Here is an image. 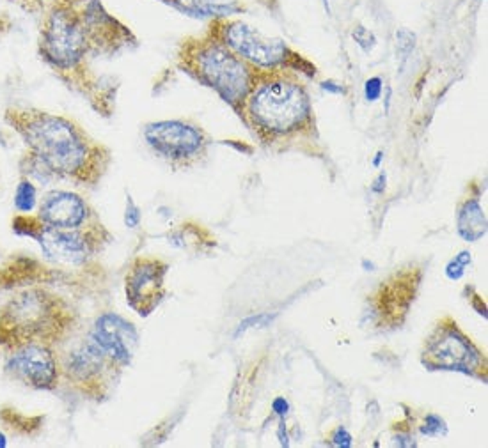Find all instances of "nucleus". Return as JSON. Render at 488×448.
I'll list each match as a JSON object with an SVG mask.
<instances>
[{
    "label": "nucleus",
    "instance_id": "nucleus-1",
    "mask_svg": "<svg viewBox=\"0 0 488 448\" xmlns=\"http://www.w3.org/2000/svg\"><path fill=\"white\" fill-rule=\"evenodd\" d=\"M4 123L22 138L27 151L50 166L57 179L93 188L107 174L112 162L108 147L73 119L41 108L11 105L4 110Z\"/></svg>",
    "mask_w": 488,
    "mask_h": 448
},
{
    "label": "nucleus",
    "instance_id": "nucleus-2",
    "mask_svg": "<svg viewBox=\"0 0 488 448\" xmlns=\"http://www.w3.org/2000/svg\"><path fill=\"white\" fill-rule=\"evenodd\" d=\"M238 116L265 145L295 144L316 132L307 87L290 69L257 73Z\"/></svg>",
    "mask_w": 488,
    "mask_h": 448
},
{
    "label": "nucleus",
    "instance_id": "nucleus-3",
    "mask_svg": "<svg viewBox=\"0 0 488 448\" xmlns=\"http://www.w3.org/2000/svg\"><path fill=\"white\" fill-rule=\"evenodd\" d=\"M77 325L71 305L43 287H29L0 307V349L11 353L27 344L54 346Z\"/></svg>",
    "mask_w": 488,
    "mask_h": 448
},
{
    "label": "nucleus",
    "instance_id": "nucleus-4",
    "mask_svg": "<svg viewBox=\"0 0 488 448\" xmlns=\"http://www.w3.org/2000/svg\"><path fill=\"white\" fill-rule=\"evenodd\" d=\"M38 53L68 87L93 96L95 82L87 68L91 53L80 5H57L43 14L38 34Z\"/></svg>",
    "mask_w": 488,
    "mask_h": 448
},
{
    "label": "nucleus",
    "instance_id": "nucleus-5",
    "mask_svg": "<svg viewBox=\"0 0 488 448\" xmlns=\"http://www.w3.org/2000/svg\"><path fill=\"white\" fill-rule=\"evenodd\" d=\"M178 66L201 86L213 89L236 114L259 73L208 32L185 39L178 48Z\"/></svg>",
    "mask_w": 488,
    "mask_h": 448
},
{
    "label": "nucleus",
    "instance_id": "nucleus-6",
    "mask_svg": "<svg viewBox=\"0 0 488 448\" xmlns=\"http://www.w3.org/2000/svg\"><path fill=\"white\" fill-rule=\"evenodd\" d=\"M206 32L259 71L290 69L295 73H307L311 77L314 75V66L288 47L284 39L262 34L244 20L217 18Z\"/></svg>",
    "mask_w": 488,
    "mask_h": 448
},
{
    "label": "nucleus",
    "instance_id": "nucleus-7",
    "mask_svg": "<svg viewBox=\"0 0 488 448\" xmlns=\"http://www.w3.org/2000/svg\"><path fill=\"white\" fill-rule=\"evenodd\" d=\"M60 379L89 399L107 397L108 388L116 381L121 367L103 353L102 347L87 333L73 340V333L56 346Z\"/></svg>",
    "mask_w": 488,
    "mask_h": 448
},
{
    "label": "nucleus",
    "instance_id": "nucleus-8",
    "mask_svg": "<svg viewBox=\"0 0 488 448\" xmlns=\"http://www.w3.org/2000/svg\"><path fill=\"white\" fill-rule=\"evenodd\" d=\"M13 231L18 236L36 239L50 259L66 264H86L102 250L107 231L102 223L91 222L80 229H56L45 225L38 216L20 213L13 218Z\"/></svg>",
    "mask_w": 488,
    "mask_h": 448
},
{
    "label": "nucleus",
    "instance_id": "nucleus-9",
    "mask_svg": "<svg viewBox=\"0 0 488 448\" xmlns=\"http://www.w3.org/2000/svg\"><path fill=\"white\" fill-rule=\"evenodd\" d=\"M144 142L154 156L171 165L174 171H183L197 165L208 151V135L192 121L165 119L148 123L142 129Z\"/></svg>",
    "mask_w": 488,
    "mask_h": 448
},
{
    "label": "nucleus",
    "instance_id": "nucleus-10",
    "mask_svg": "<svg viewBox=\"0 0 488 448\" xmlns=\"http://www.w3.org/2000/svg\"><path fill=\"white\" fill-rule=\"evenodd\" d=\"M421 362L430 371H454L483 379L487 372V362L481 351L451 319H444L433 329Z\"/></svg>",
    "mask_w": 488,
    "mask_h": 448
},
{
    "label": "nucleus",
    "instance_id": "nucleus-11",
    "mask_svg": "<svg viewBox=\"0 0 488 448\" xmlns=\"http://www.w3.org/2000/svg\"><path fill=\"white\" fill-rule=\"evenodd\" d=\"M4 372L32 390L51 392L60 383V369L56 347L47 344H27L9 353Z\"/></svg>",
    "mask_w": 488,
    "mask_h": 448
},
{
    "label": "nucleus",
    "instance_id": "nucleus-12",
    "mask_svg": "<svg viewBox=\"0 0 488 448\" xmlns=\"http://www.w3.org/2000/svg\"><path fill=\"white\" fill-rule=\"evenodd\" d=\"M169 266L154 257H137L124 278V293L130 307L148 317L165 298V275Z\"/></svg>",
    "mask_w": 488,
    "mask_h": 448
},
{
    "label": "nucleus",
    "instance_id": "nucleus-13",
    "mask_svg": "<svg viewBox=\"0 0 488 448\" xmlns=\"http://www.w3.org/2000/svg\"><path fill=\"white\" fill-rule=\"evenodd\" d=\"M93 55H116L128 47H137L132 30L105 9L102 0H86L80 5Z\"/></svg>",
    "mask_w": 488,
    "mask_h": 448
},
{
    "label": "nucleus",
    "instance_id": "nucleus-14",
    "mask_svg": "<svg viewBox=\"0 0 488 448\" xmlns=\"http://www.w3.org/2000/svg\"><path fill=\"white\" fill-rule=\"evenodd\" d=\"M89 333L103 353L121 369L128 367L132 363L139 346V333L133 323L114 312H105L96 317Z\"/></svg>",
    "mask_w": 488,
    "mask_h": 448
},
{
    "label": "nucleus",
    "instance_id": "nucleus-15",
    "mask_svg": "<svg viewBox=\"0 0 488 448\" xmlns=\"http://www.w3.org/2000/svg\"><path fill=\"white\" fill-rule=\"evenodd\" d=\"M36 216L45 225L56 229H80L96 218L86 199L68 190H54L47 193Z\"/></svg>",
    "mask_w": 488,
    "mask_h": 448
},
{
    "label": "nucleus",
    "instance_id": "nucleus-16",
    "mask_svg": "<svg viewBox=\"0 0 488 448\" xmlns=\"http://www.w3.org/2000/svg\"><path fill=\"white\" fill-rule=\"evenodd\" d=\"M163 4L178 9L180 13L194 18H231L244 11L238 0H162Z\"/></svg>",
    "mask_w": 488,
    "mask_h": 448
},
{
    "label": "nucleus",
    "instance_id": "nucleus-17",
    "mask_svg": "<svg viewBox=\"0 0 488 448\" xmlns=\"http://www.w3.org/2000/svg\"><path fill=\"white\" fill-rule=\"evenodd\" d=\"M487 214L478 199H467L456 211V229L465 241L472 243L487 234Z\"/></svg>",
    "mask_w": 488,
    "mask_h": 448
},
{
    "label": "nucleus",
    "instance_id": "nucleus-18",
    "mask_svg": "<svg viewBox=\"0 0 488 448\" xmlns=\"http://www.w3.org/2000/svg\"><path fill=\"white\" fill-rule=\"evenodd\" d=\"M18 166H20V174H22L23 177H27V179L32 181V183L36 181L38 184L47 186V184L59 181L57 179V175L51 172L50 166L39 158L38 154L32 153V151H25V153H23Z\"/></svg>",
    "mask_w": 488,
    "mask_h": 448
},
{
    "label": "nucleus",
    "instance_id": "nucleus-19",
    "mask_svg": "<svg viewBox=\"0 0 488 448\" xmlns=\"http://www.w3.org/2000/svg\"><path fill=\"white\" fill-rule=\"evenodd\" d=\"M36 206H38V188L32 181L22 175L14 190V208L18 213L29 214L36 210Z\"/></svg>",
    "mask_w": 488,
    "mask_h": 448
},
{
    "label": "nucleus",
    "instance_id": "nucleus-20",
    "mask_svg": "<svg viewBox=\"0 0 488 448\" xmlns=\"http://www.w3.org/2000/svg\"><path fill=\"white\" fill-rule=\"evenodd\" d=\"M9 4H14L16 8H20L22 11L29 14H41L48 13L50 9L57 8V5H82L86 0H5Z\"/></svg>",
    "mask_w": 488,
    "mask_h": 448
},
{
    "label": "nucleus",
    "instance_id": "nucleus-21",
    "mask_svg": "<svg viewBox=\"0 0 488 448\" xmlns=\"http://www.w3.org/2000/svg\"><path fill=\"white\" fill-rule=\"evenodd\" d=\"M415 48V34L408 29H398L396 30V53H398L402 64L408 57L412 55V51Z\"/></svg>",
    "mask_w": 488,
    "mask_h": 448
},
{
    "label": "nucleus",
    "instance_id": "nucleus-22",
    "mask_svg": "<svg viewBox=\"0 0 488 448\" xmlns=\"http://www.w3.org/2000/svg\"><path fill=\"white\" fill-rule=\"evenodd\" d=\"M471 252H460L458 256L451 260L450 264L445 266V275H448V278H450V280H460V278L463 277V273H465L467 266L471 264Z\"/></svg>",
    "mask_w": 488,
    "mask_h": 448
},
{
    "label": "nucleus",
    "instance_id": "nucleus-23",
    "mask_svg": "<svg viewBox=\"0 0 488 448\" xmlns=\"http://www.w3.org/2000/svg\"><path fill=\"white\" fill-rule=\"evenodd\" d=\"M351 38L356 39V43L359 45L366 53H369L373 48L377 47V38H375V34H373L369 29H366L364 25H357L356 29H353V32H351Z\"/></svg>",
    "mask_w": 488,
    "mask_h": 448
},
{
    "label": "nucleus",
    "instance_id": "nucleus-24",
    "mask_svg": "<svg viewBox=\"0 0 488 448\" xmlns=\"http://www.w3.org/2000/svg\"><path fill=\"white\" fill-rule=\"evenodd\" d=\"M421 434L424 436H444L448 432V427H445V422L437 416V414H428L424 419V423L419 427Z\"/></svg>",
    "mask_w": 488,
    "mask_h": 448
},
{
    "label": "nucleus",
    "instance_id": "nucleus-25",
    "mask_svg": "<svg viewBox=\"0 0 488 448\" xmlns=\"http://www.w3.org/2000/svg\"><path fill=\"white\" fill-rule=\"evenodd\" d=\"M274 317L275 316H270V314H257V316L247 317V319H244L240 325H238V328H236L235 332V337H238L240 333L247 332L248 328H263V326H268Z\"/></svg>",
    "mask_w": 488,
    "mask_h": 448
},
{
    "label": "nucleus",
    "instance_id": "nucleus-26",
    "mask_svg": "<svg viewBox=\"0 0 488 448\" xmlns=\"http://www.w3.org/2000/svg\"><path fill=\"white\" fill-rule=\"evenodd\" d=\"M124 223H126V227H130V229H135V227H139V223H141V210H139V206L133 202V199L130 195L126 197Z\"/></svg>",
    "mask_w": 488,
    "mask_h": 448
},
{
    "label": "nucleus",
    "instance_id": "nucleus-27",
    "mask_svg": "<svg viewBox=\"0 0 488 448\" xmlns=\"http://www.w3.org/2000/svg\"><path fill=\"white\" fill-rule=\"evenodd\" d=\"M382 95V78L373 77L369 80H366L364 84V96L369 103L377 101Z\"/></svg>",
    "mask_w": 488,
    "mask_h": 448
},
{
    "label": "nucleus",
    "instance_id": "nucleus-28",
    "mask_svg": "<svg viewBox=\"0 0 488 448\" xmlns=\"http://www.w3.org/2000/svg\"><path fill=\"white\" fill-rule=\"evenodd\" d=\"M332 445L341 448H350L351 447V436L348 434V431L345 427L336 429V432L332 434Z\"/></svg>",
    "mask_w": 488,
    "mask_h": 448
},
{
    "label": "nucleus",
    "instance_id": "nucleus-29",
    "mask_svg": "<svg viewBox=\"0 0 488 448\" xmlns=\"http://www.w3.org/2000/svg\"><path fill=\"white\" fill-rule=\"evenodd\" d=\"M272 410H274V413L277 414V416L284 419V416L288 414V411H290V404H288V401L284 397H277L274 402H272Z\"/></svg>",
    "mask_w": 488,
    "mask_h": 448
},
{
    "label": "nucleus",
    "instance_id": "nucleus-30",
    "mask_svg": "<svg viewBox=\"0 0 488 448\" xmlns=\"http://www.w3.org/2000/svg\"><path fill=\"white\" fill-rule=\"evenodd\" d=\"M321 89L327 90V92H332V95H345V87L339 86V84H336V82L332 80H327L321 84Z\"/></svg>",
    "mask_w": 488,
    "mask_h": 448
},
{
    "label": "nucleus",
    "instance_id": "nucleus-31",
    "mask_svg": "<svg viewBox=\"0 0 488 448\" xmlns=\"http://www.w3.org/2000/svg\"><path fill=\"white\" fill-rule=\"evenodd\" d=\"M386 174H380L377 177V181L373 183V186H371V192H375V193H382L384 190H386Z\"/></svg>",
    "mask_w": 488,
    "mask_h": 448
},
{
    "label": "nucleus",
    "instance_id": "nucleus-32",
    "mask_svg": "<svg viewBox=\"0 0 488 448\" xmlns=\"http://www.w3.org/2000/svg\"><path fill=\"white\" fill-rule=\"evenodd\" d=\"M382 156H384V154H382V153H378V154H377V158L373 160V165H375V166H378V165H380V162H382Z\"/></svg>",
    "mask_w": 488,
    "mask_h": 448
},
{
    "label": "nucleus",
    "instance_id": "nucleus-33",
    "mask_svg": "<svg viewBox=\"0 0 488 448\" xmlns=\"http://www.w3.org/2000/svg\"><path fill=\"white\" fill-rule=\"evenodd\" d=\"M321 2H323V8H325L327 14L332 13V11H330V4H329V0H321Z\"/></svg>",
    "mask_w": 488,
    "mask_h": 448
},
{
    "label": "nucleus",
    "instance_id": "nucleus-34",
    "mask_svg": "<svg viewBox=\"0 0 488 448\" xmlns=\"http://www.w3.org/2000/svg\"><path fill=\"white\" fill-rule=\"evenodd\" d=\"M5 445H8V441H5V436L0 432V448H4Z\"/></svg>",
    "mask_w": 488,
    "mask_h": 448
}]
</instances>
